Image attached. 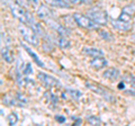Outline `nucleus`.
I'll return each mask as SVG.
<instances>
[{"instance_id": "f257e3e1", "label": "nucleus", "mask_w": 135, "mask_h": 126, "mask_svg": "<svg viewBox=\"0 0 135 126\" xmlns=\"http://www.w3.org/2000/svg\"><path fill=\"white\" fill-rule=\"evenodd\" d=\"M10 11H11V15L14 16L16 19H18L22 24L32 26V25L35 23L33 15L28 10L25 9V7L23 5H20L18 2L15 1V2L10 3Z\"/></svg>"}, {"instance_id": "f03ea898", "label": "nucleus", "mask_w": 135, "mask_h": 126, "mask_svg": "<svg viewBox=\"0 0 135 126\" xmlns=\"http://www.w3.org/2000/svg\"><path fill=\"white\" fill-rule=\"evenodd\" d=\"M18 32L28 44L35 46V47L38 46V44H40L38 36H37V33L34 31L33 28L28 27L27 25H25V24H20L18 26Z\"/></svg>"}, {"instance_id": "7ed1b4c3", "label": "nucleus", "mask_w": 135, "mask_h": 126, "mask_svg": "<svg viewBox=\"0 0 135 126\" xmlns=\"http://www.w3.org/2000/svg\"><path fill=\"white\" fill-rule=\"evenodd\" d=\"M86 87L88 89H90L92 92H95L97 95H100L103 96L105 100H107L109 103H115V97L114 95H112L106 88L100 86L99 83H96V82H91V81H86Z\"/></svg>"}, {"instance_id": "20e7f679", "label": "nucleus", "mask_w": 135, "mask_h": 126, "mask_svg": "<svg viewBox=\"0 0 135 126\" xmlns=\"http://www.w3.org/2000/svg\"><path fill=\"white\" fill-rule=\"evenodd\" d=\"M73 18L75 20V23L79 27L86 28V29H96L97 28V24L92 20L89 16H84L82 14H79V12H75L72 15Z\"/></svg>"}, {"instance_id": "39448f33", "label": "nucleus", "mask_w": 135, "mask_h": 126, "mask_svg": "<svg viewBox=\"0 0 135 126\" xmlns=\"http://www.w3.org/2000/svg\"><path fill=\"white\" fill-rule=\"evenodd\" d=\"M88 16L94 20L97 25H100V26H104L108 23V16L106 14V11L101 10V9H91L88 11Z\"/></svg>"}, {"instance_id": "423d86ee", "label": "nucleus", "mask_w": 135, "mask_h": 126, "mask_svg": "<svg viewBox=\"0 0 135 126\" xmlns=\"http://www.w3.org/2000/svg\"><path fill=\"white\" fill-rule=\"evenodd\" d=\"M46 23H47L50 25V27L54 29V31L56 32V34L59 36H65L68 37L70 35V29L68 28L66 26H64V25H61V24H59L56 23L55 20H53V19H49V20H46Z\"/></svg>"}, {"instance_id": "0eeeda50", "label": "nucleus", "mask_w": 135, "mask_h": 126, "mask_svg": "<svg viewBox=\"0 0 135 126\" xmlns=\"http://www.w3.org/2000/svg\"><path fill=\"white\" fill-rule=\"evenodd\" d=\"M37 78L42 81V83H44V85L46 87H49V88L60 87L61 86L60 81H59L56 78H54V77H52V75H50V74H46L44 72H40L38 74H37Z\"/></svg>"}, {"instance_id": "6e6552de", "label": "nucleus", "mask_w": 135, "mask_h": 126, "mask_svg": "<svg viewBox=\"0 0 135 126\" xmlns=\"http://www.w3.org/2000/svg\"><path fill=\"white\" fill-rule=\"evenodd\" d=\"M36 15H37V18L41 19V20H44V22L52 18V11H51L50 8L45 5H40L37 7Z\"/></svg>"}, {"instance_id": "1a4fd4ad", "label": "nucleus", "mask_w": 135, "mask_h": 126, "mask_svg": "<svg viewBox=\"0 0 135 126\" xmlns=\"http://www.w3.org/2000/svg\"><path fill=\"white\" fill-rule=\"evenodd\" d=\"M112 26L119 32H127L132 28V24L129 22H123L120 19H110Z\"/></svg>"}, {"instance_id": "9d476101", "label": "nucleus", "mask_w": 135, "mask_h": 126, "mask_svg": "<svg viewBox=\"0 0 135 126\" xmlns=\"http://www.w3.org/2000/svg\"><path fill=\"white\" fill-rule=\"evenodd\" d=\"M108 62L106 59H104V56H98V57H94L92 60L90 61V66L95 70H100L107 66Z\"/></svg>"}, {"instance_id": "9b49d317", "label": "nucleus", "mask_w": 135, "mask_h": 126, "mask_svg": "<svg viewBox=\"0 0 135 126\" xmlns=\"http://www.w3.org/2000/svg\"><path fill=\"white\" fill-rule=\"evenodd\" d=\"M120 72L119 70L116 69V68H110V69H107L104 71L103 73V77L107 80H116L117 78H119Z\"/></svg>"}, {"instance_id": "f8f14e48", "label": "nucleus", "mask_w": 135, "mask_h": 126, "mask_svg": "<svg viewBox=\"0 0 135 126\" xmlns=\"http://www.w3.org/2000/svg\"><path fill=\"white\" fill-rule=\"evenodd\" d=\"M46 2V5H49L51 7H56V8H70V3L66 0H44Z\"/></svg>"}, {"instance_id": "ddd939ff", "label": "nucleus", "mask_w": 135, "mask_h": 126, "mask_svg": "<svg viewBox=\"0 0 135 126\" xmlns=\"http://www.w3.org/2000/svg\"><path fill=\"white\" fill-rule=\"evenodd\" d=\"M83 54H86L88 56H92V57H98V56H104L105 53L104 51H101L99 49H95V47H84L82 50Z\"/></svg>"}, {"instance_id": "4468645a", "label": "nucleus", "mask_w": 135, "mask_h": 126, "mask_svg": "<svg viewBox=\"0 0 135 126\" xmlns=\"http://www.w3.org/2000/svg\"><path fill=\"white\" fill-rule=\"evenodd\" d=\"M2 103L7 105V106H19V107H22L24 106V104L22 101H19L18 98H16V97H10V96H3V99H2Z\"/></svg>"}, {"instance_id": "2eb2a0df", "label": "nucleus", "mask_w": 135, "mask_h": 126, "mask_svg": "<svg viewBox=\"0 0 135 126\" xmlns=\"http://www.w3.org/2000/svg\"><path fill=\"white\" fill-rule=\"evenodd\" d=\"M1 56H2V60L7 63H12L15 61L14 53H12V51L9 47H2L1 49Z\"/></svg>"}, {"instance_id": "dca6fc26", "label": "nucleus", "mask_w": 135, "mask_h": 126, "mask_svg": "<svg viewBox=\"0 0 135 126\" xmlns=\"http://www.w3.org/2000/svg\"><path fill=\"white\" fill-rule=\"evenodd\" d=\"M22 46H23V47L25 49V51H26V52L29 54V56H31V57L33 59V61L35 62L37 65H38V66H41V68H45V64H44L43 62H42V60H41V59H40L38 56L36 55V53H35V52H34V51H32V50L29 49L27 45H25V44H22Z\"/></svg>"}, {"instance_id": "f3484780", "label": "nucleus", "mask_w": 135, "mask_h": 126, "mask_svg": "<svg viewBox=\"0 0 135 126\" xmlns=\"http://www.w3.org/2000/svg\"><path fill=\"white\" fill-rule=\"evenodd\" d=\"M57 44L61 49H69L70 47V41L65 36H60L57 38Z\"/></svg>"}, {"instance_id": "a211bd4d", "label": "nucleus", "mask_w": 135, "mask_h": 126, "mask_svg": "<svg viewBox=\"0 0 135 126\" xmlns=\"http://www.w3.org/2000/svg\"><path fill=\"white\" fill-rule=\"evenodd\" d=\"M32 28L35 31L36 33H37V35H41V36H45V32H44V29H43V27L41 26V25L38 24V23H34L33 25H32Z\"/></svg>"}, {"instance_id": "6ab92c4d", "label": "nucleus", "mask_w": 135, "mask_h": 126, "mask_svg": "<svg viewBox=\"0 0 135 126\" xmlns=\"http://www.w3.org/2000/svg\"><path fill=\"white\" fill-rule=\"evenodd\" d=\"M66 91L70 94L71 98H73L75 100H78L80 97H81V92H80L79 90H77V89H71V88H69V89H66Z\"/></svg>"}, {"instance_id": "aec40b11", "label": "nucleus", "mask_w": 135, "mask_h": 126, "mask_svg": "<svg viewBox=\"0 0 135 126\" xmlns=\"http://www.w3.org/2000/svg\"><path fill=\"white\" fill-rule=\"evenodd\" d=\"M7 119H8V123H9V125L14 126V125L17 124V122H18V116H17L16 113H11V114L7 117Z\"/></svg>"}, {"instance_id": "412c9836", "label": "nucleus", "mask_w": 135, "mask_h": 126, "mask_svg": "<svg viewBox=\"0 0 135 126\" xmlns=\"http://www.w3.org/2000/svg\"><path fill=\"white\" fill-rule=\"evenodd\" d=\"M87 120L89 122L91 125H101V119L97 116H88Z\"/></svg>"}, {"instance_id": "4be33fe9", "label": "nucleus", "mask_w": 135, "mask_h": 126, "mask_svg": "<svg viewBox=\"0 0 135 126\" xmlns=\"http://www.w3.org/2000/svg\"><path fill=\"white\" fill-rule=\"evenodd\" d=\"M123 12H126V14H128L131 16H134L135 14V5H128V6H125L123 9H122Z\"/></svg>"}, {"instance_id": "5701e85b", "label": "nucleus", "mask_w": 135, "mask_h": 126, "mask_svg": "<svg viewBox=\"0 0 135 126\" xmlns=\"http://www.w3.org/2000/svg\"><path fill=\"white\" fill-rule=\"evenodd\" d=\"M98 34L100 35L101 38L105 40V41H112V40H113V36H112L110 34H109L108 32H106V31H103V29L98 32Z\"/></svg>"}, {"instance_id": "b1692460", "label": "nucleus", "mask_w": 135, "mask_h": 126, "mask_svg": "<svg viewBox=\"0 0 135 126\" xmlns=\"http://www.w3.org/2000/svg\"><path fill=\"white\" fill-rule=\"evenodd\" d=\"M132 18H133V16H131V15L126 14V12H123V11L120 12L119 17H118V19L123 20V22H131V19H132Z\"/></svg>"}, {"instance_id": "393cba45", "label": "nucleus", "mask_w": 135, "mask_h": 126, "mask_svg": "<svg viewBox=\"0 0 135 126\" xmlns=\"http://www.w3.org/2000/svg\"><path fill=\"white\" fill-rule=\"evenodd\" d=\"M43 49H44L45 52H52V51H53V45H52V43H51V42L44 41V42H43Z\"/></svg>"}, {"instance_id": "a878e982", "label": "nucleus", "mask_w": 135, "mask_h": 126, "mask_svg": "<svg viewBox=\"0 0 135 126\" xmlns=\"http://www.w3.org/2000/svg\"><path fill=\"white\" fill-rule=\"evenodd\" d=\"M23 73H24V74H26V75H28V74L33 73L32 63H27V64L25 65V68H24V70H23Z\"/></svg>"}, {"instance_id": "bb28decb", "label": "nucleus", "mask_w": 135, "mask_h": 126, "mask_svg": "<svg viewBox=\"0 0 135 126\" xmlns=\"http://www.w3.org/2000/svg\"><path fill=\"white\" fill-rule=\"evenodd\" d=\"M70 5H82L86 2V0H66Z\"/></svg>"}, {"instance_id": "cd10ccee", "label": "nucleus", "mask_w": 135, "mask_h": 126, "mask_svg": "<svg viewBox=\"0 0 135 126\" xmlns=\"http://www.w3.org/2000/svg\"><path fill=\"white\" fill-rule=\"evenodd\" d=\"M117 88H118L119 90H125V89H126V82H125L124 80L120 81V82L117 85Z\"/></svg>"}, {"instance_id": "c85d7f7f", "label": "nucleus", "mask_w": 135, "mask_h": 126, "mask_svg": "<svg viewBox=\"0 0 135 126\" xmlns=\"http://www.w3.org/2000/svg\"><path fill=\"white\" fill-rule=\"evenodd\" d=\"M55 120L59 122V123H64V122H65V117H63L61 115H56L55 116Z\"/></svg>"}, {"instance_id": "c756f323", "label": "nucleus", "mask_w": 135, "mask_h": 126, "mask_svg": "<svg viewBox=\"0 0 135 126\" xmlns=\"http://www.w3.org/2000/svg\"><path fill=\"white\" fill-rule=\"evenodd\" d=\"M28 2L34 7H38L40 6V0H28Z\"/></svg>"}, {"instance_id": "7c9ffc66", "label": "nucleus", "mask_w": 135, "mask_h": 126, "mask_svg": "<svg viewBox=\"0 0 135 126\" xmlns=\"http://www.w3.org/2000/svg\"><path fill=\"white\" fill-rule=\"evenodd\" d=\"M81 124H82V119H81V118H78L77 120L74 122L73 125H81Z\"/></svg>"}, {"instance_id": "2f4dec72", "label": "nucleus", "mask_w": 135, "mask_h": 126, "mask_svg": "<svg viewBox=\"0 0 135 126\" xmlns=\"http://www.w3.org/2000/svg\"><path fill=\"white\" fill-rule=\"evenodd\" d=\"M117 1H126V0H117Z\"/></svg>"}]
</instances>
